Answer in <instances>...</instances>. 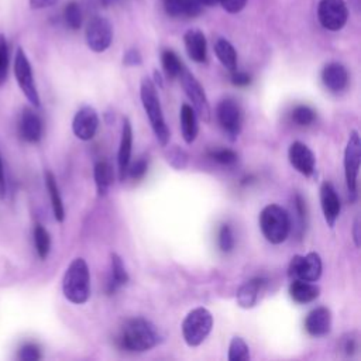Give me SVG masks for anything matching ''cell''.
<instances>
[{
	"label": "cell",
	"mask_w": 361,
	"mask_h": 361,
	"mask_svg": "<svg viewBox=\"0 0 361 361\" xmlns=\"http://www.w3.org/2000/svg\"><path fill=\"white\" fill-rule=\"evenodd\" d=\"M166 157H168V162H169L173 168H176V169H184V168L187 166L188 155H187V152H185L184 150L173 148V150H171V151L166 154Z\"/></svg>",
	"instance_id": "obj_37"
},
{
	"label": "cell",
	"mask_w": 361,
	"mask_h": 361,
	"mask_svg": "<svg viewBox=\"0 0 361 361\" xmlns=\"http://www.w3.org/2000/svg\"><path fill=\"white\" fill-rule=\"evenodd\" d=\"M288 158L291 165L302 175L309 176L315 172V164H316L315 155L309 150V147L305 145L301 141L292 143L288 151Z\"/></svg>",
	"instance_id": "obj_14"
},
{
	"label": "cell",
	"mask_w": 361,
	"mask_h": 361,
	"mask_svg": "<svg viewBox=\"0 0 361 361\" xmlns=\"http://www.w3.org/2000/svg\"><path fill=\"white\" fill-rule=\"evenodd\" d=\"M164 8H165V12L168 16H171V18L180 16L178 0H164Z\"/></svg>",
	"instance_id": "obj_44"
},
{
	"label": "cell",
	"mask_w": 361,
	"mask_h": 361,
	"mask_svg": "<svg viewBox=\"0 0 361 361\" xmlns=\"http://www.w3.org/2000/svg\"><path fill=\"white\" fill-rule=\"evenodd\" d=\"M95 176V184L98 188L99 197H106L109 192V188L113 183V169L106 161H99L95 164L93 169Z\"/></svg>",
	"instance_id": "obj_25"
},
{
	"label": "cell",
	"mask_w": 361,
	"mask_h": 361,
	"mask_svg": "<svg viewBox=\"0 0 361 361\" xmlns=\"http://www.w3.org/2000/svg\"><path fill=\"white\" fill-rule=\"evenodd\" d=\"M143 63V58H141V54L138 50L136 48H131L129 50L124 57H123V64L126 67H137V65H141Z\"/></svg>",
	"instance_id": "obj_41"
},
{
	"label": "cell",
	"mask_w": 361,
	"mask_h": 361,
	"mask_svg": "<svg viewBox=\"0 0 361 361\" xmlns=\"http://www.w3.org/2000/svg\"><path fill=\"white\" fill-rule=\"evenodd\" d=\"M20 134L29 143H37L43 136V122L39 114L30 109H25L22 114Z\"/></svg>",
	"instance_id": "obj_20"
},
{
	"label": "cell",
	"mask_w": 361,
	"mask_h": 361,
	"mask_svg": "<svg viewBox=\"0 0 361 361\" xmlns=\"http://www.w3.org/2000/svg\"><path fill=\"white\" fill-rule=\"evenodd\" d=\"M86 43L95 53L106 51L113 40V29L107 19L96 16L86 26Z\"/></svg>",
	"instance_id": "obj_11"
},
{
	"label": "cell",
	"mask_w": 361,
	"mask_h": 361,
	"mask_svg": "<svg viewBox=\"0 0 361 361\" xmlns=\"http://www.w3.org/2000/svg\"><path fill=\"white\" fill-rule=\"evenodd\" d=\"M9 72V46L5 34L0 33V86L8 79Z\"/></svg>",
	"instance_id": "obj_32"
},
{
	"label": "cell",
	"mask_w": 361,
	"mask_h": 361,
	"mask_svg": "<svg viewBox=\"0 0 361 361\" xmlns=\"http://www.w3.org/2000/svg\"><path fill=\"white\" fill-rule=\"evenodd\" d=\"M209 155H211L212 159H215L216 162L223 164V165H230V164H235L237 161V154L233 150H229V148L214 150V151L209 152Z\"/></svg>",
	"instance_id": "obj_35"
},
{
	"label": "cell",
	"mask_w": 361,
	"mask_h": 361,
	"mask_svg": "<svg viewBox=\"0 0 361 361\" xmlns=\"http://www.w3.org/2000/svg\"><path fill=\"white\" fill-rule=\"evenodd\" d=\"M140 98H141L143 107H144V110L148 116L150 124L152 127V131H154L158 143L162 147H165L169 141V130L166 127V123H165V119H164V114H162V109H161L159 98H158V93H157V88L150 78H144L141 81Z\"/></svg>",
	"instance_id": "obj_3"
},
{
	"label": "cell",
	"mask_w": 361,
	"mask_h": 361,
	"mask_svg": "<svg viewBox=\"0 0 361 361\" xmlns=\"http://www.w3.org/2000/svg\"><path fill=\"white\" fill-rule=\"evenodd\" d=\"M58 0H30V8L34 11H40V9H47L54 6Z\"/></svg>",
	"instance_id": "obj_45"
},
{
	"label": "cell",
	"mask_w": 361,
	"mask_h": 361,
	"mask_svg": "<svg viewBox=\"0 0 361 361\" xmlns=\"http://www.w3.org/2000/svg\"><path fill=\"white\" fill-rule=\"evenodd\" d=\"M161 63L165 75L169 79H175L179 77L180 70H183V63L178 58V55L172 50H164L161 54Z\"/></svg>",
	"instance_id": "obj_28"
},
{
	"label": "cell",
	"mask_w": 361,
	"mask_h": 361,
	"mask_svg": "<svg viewBox=\"0 0 361 361\" xmlns=\"http://www.w3.org/2000/svg\"><path fill=\"white\" fill-rule=\"evenodd\" d=\"M320 205H322L323 216H324L327 226L333 229L340 216L341 204L336 194V190L333 188V185L330 183H327V180L326 183H323L320 187Z\"/></svg>",
	"instance_id": "obj_15"
},
{
	"label": "cell",
	"mask_w": 361,
	"mask_h": 361,
	"mask_svg": "<svg viewBox=\"0 0 361 361\" xmlns=\"http://www.w3.org/2000/svg\"><path fill=\"white\" fill-rule=\"evenodd\" d=\"M34 243H36V250L39 257L41 260H46L51 249V239L48 232L41 225H37L34 229Z\"/></svg>",
	"instance_id": "obj_29"
},
{
	"label": "cell",
	"mask_w": 361,
	"mask_h": 361,
	"mask_svg": "<svg viewBox=\"0 0 361 361\" xmlns=\"http://www.w3.org/2000/svg\"><path fill=\"white\" fill-rule=\"evenodd\" d=\"M232 82H233V85H236L239 88H244L251 84V77L247 72L235 70V71H232Z\"/></svg>",
	"instance_id": "obj_42"
},
{
	"label": "cell",
	"mask_w": 361,
	"mask_h": 361,
	"mask_svg": "<svg viewBox=\"0 0 361 361\" xmlns=\"http://www.w3.org/2000/svg\"><path fill=\"white\" fill-rule=\"evenodd\" d=\"M317 18L326 30H341L348 18V11L344 0H320L317 6Z\"/></svg>",
	"instance_id": "obj_9"
},
{
	"label": "cell",
	"mask_w": 361,
	"mask_h": 361,
	"mask_svg": "<svg viewBox=\"0 0 361 361\" xmlns=\"http://www.w3.org/2000/svg\"><path fill=\"white\" fill-rule=\"evenodd\" d=\"M19 358L23 361H37L41 358V353L37 344L34 343H27L20 348Z\"/></svg>",
	"instance_id": "obj_38"
},
{
	"label": "cell",
	"mask_w": 361,
	"mask_h": 361,
	"mask_svg": "<svg viewBox=\"0 0 361 361\" xmlns=\"http://www.w3.org/2000/svg\"><path fill=\"white\" fill-rule=\"evenodd\" d=\"M147 169H148V161L145 158H140L137 159L127 171L130 173V176L136 180H140L144 178V175L147 173Z\"/></svg>",
	"instance_id": "obj_39"
},
{
	"label": "cell",
	"mask_w": 361,
	"mask_h": 361,
	"mask_svg": "<svg viewBox=\"0 0 361 361\" xmlns=\"http://www.w3.org/2000/svg\"><path fill=\"white\" fill-rule=\"evenodd\" d=\"M218 2H219V0H202V4L205 6H215Z\"/></svg>",
	"instance_id": "obj_48"
},
{
	"label": "cell",
	"mask_w": 361,
	"mask_h": 361,
	"mask_svg": "<svg viewBox=\"0 0 361 361\" xmlns=\"http://www.w3.org/2000/svg\"><path fill=\"white\" fill-rule=\"evenodd\" d=\"M178 78L180 79V85H183L187 96L192 102V107L197 112V114L208 123L211 120V107L202 85L185 67L180 70Z\"/></svg>",
	"instance_id": "obj_6"
},
{
	"label": "cell",
	"mask_w": 361,
	"mask_h": 361,
	"mask_svg": "<svg viewBox=\"0 0 361 361\" xmlns=\"http://www.w3.org/2000/svg\"><path fill=\"white\" fill-rule=\"evenodd\" d=\"M110 271L112 273H110V278L107 282V292L114 294L120 287H123L129 282L127 271L123 265L122 258L116 253L110 254Z\"/></svg>",
	"instance_id": "obj_24"
},
{
	"label": "cell",
	"mask_w": 361,
	"mask_h": 361,
	"mask_svg": "<svg viewBox=\"0 0 361 361\" xmlns=\"http://www.w3.org/2000/svg\"><path fill=\"white\" fill-rule=\"evenodd\" d=\"M180 130H183V137L187 144H192L199 133V126H198V117L197 112L194 110L192 106L184 103L180 107Z\"/></svg>",
	"instance_id": "obj_21"
},
{
	"label": "cell",
	"mask_w": 361,
	"mask_h": 361,
	"mask_svg": "<svg viewBox=\"0 0 361 361\" xmlns=\"http://www.w3.org/2000/svg\"><path fill=\"white\" fill-rule=\"evenodd\" d=\"M179 2V12L180 16L185 18H197L204 11L202 0H178Z\"/></svg>",
	"instance_id": "obj_34"
},
{
	"label": "cell",
	"mask_w": 361,
	"mask_h": 361,
	"mask_svg": "<svg viewBox=\"0 0 361 361\" xmlns=\"http://www.w3.org/2000/svg\"><path fill=\"white\" fill-rule=\"evenodd\" d=\"M63 291L65 298L77 305H82L89 299L91 274L84 258H75L67 268L63 281Z\"/></svg>",
	"instance_id": "obj_2"
},
{
	"label": "cell",
	"mask_w": 361,
	"mask_h": 361,
	"mask_svg": "<svg viewBox=\"0 0 361 361\" xmlns=\"http://www.w3.org/2000/svg\"><path fill=\"white\" fill-rule=\"evenodd\" d=\"M320 294V289L317 285L302 281V280H294L289 285V295L296 303H309L313 302Z\"/></svg>",
	"instance_id": "obj_22"
},
{
	"label": "cell",
	"mask_w": 361,
	"mask_h": 361,
	"mask_svg": "<svg viewBox=\"0 0 361 361\" xmlns=\"http://www.w3.org/2000/svg\"><path fill=\"white\" fill-rule=\"evenodd\" d=\"M341 350L343 353H346V355H353L354 351L357 350V337H354V334H347L343 341H341Z\"/></svg>",
	"instance_id": "obj_43"
},
{
	"label": "cell",
	"mask_w": 361,
	"mask_h": 361,
	"mask_svg": "<svg viewBox=\"0 0 361 361\" xmlns=\"http://www.w3.org/2000/svg\"><path fill=\"white\" fill-rule=\"evenodd\" d=\"M5 197H6V180H5L2 158H0V199H4Z\"/></svg>",
	"instance_id": "obj_46"
},
{
	"label": "cell",
	"mask_w": 361,
	"mask_h": 361,
	"mask_svg": "<svg viewBox=\"0 0 361 361\" xmlns=\"http://www.w3.org/2000/svg\"><path fill=\"white\" fill-rule=\"evenodd\" d=\"M247 0H219V4L223 6V9L229 13H239L244 9Z\"/></svg>",
	"instance_id": "obj_40"
},
{
	"label": "cell",
	"mask_w": 361,
	"mask_h": 361,
	"mask_svg": "<svg viewBox=\"0 0 361 361\" xmlns=\"http://www.w3.org/2000/svg\"><path fill=\"white\" fill-rule=\"evenodd\" d=\"M216 117L230 140H236L242 130V109L233 99H225L218 105Z\"/></svg>",
	"instance_id": "obj_12"
},
{
	"label": "cell",
	"mask_w": 361,
	"mask_h": 361,
	"mask_svg": "<svg viewBox=\"0 0 361 361\" xmlns=\"http://www.w3.org/2000/svg\"><path fill=\"white\" fill-rule=\"evenodd\" d=\"M219 247L223 253H230L235 247V236L228 225H223L219 232Z\"/></svg>",
	"instance_id": "obj_36"
},
{
	"label": "cell",
	"mask_w": 361,
	"mask_h": 361,
	"mask_svg": "<svg viewBox=\"0 0 361 361\" xmlns=\"http://www.w3.org/2000/svg\"><path fill=\"white\" fill-rule=\"evenodd\" d=\"M214 327V316L205 308L191 310L183 322V334L188 346L197 347L202 344Z\"/></svg>",
	"instance_id": "obj_5"
},
{
	"label": "cell",
	"mask_w": 361,
	"mask_h": 361,
	"mask_svg": "<svg viewBox=\"0 0 361 361\" xmlns=\"http://www.w3.org/2000/svg\"><path fill=\"white\" fill-rule=\"evenodd\" d=\"M15 75H16V81H18L20 89L23 91L25 96L27 98V100L33 106L39 107L40 106V96H39V92H37L36 82H34L32 64H30L26 53L23 51V48H18V51H16Z\"/></svg>",
	"instance_id": "obj_8"
},
{
	"label": "cell",
	"mask_w": 361,
	"mask_h": 361,
	"mask_svg": "<svg viewBox=\"0 0 361 361\" xmlns=\"http://www.w3.org/2000/svg\"><path fill=\"white\" fill-rule=\"evenodd\" d=\"M322 81L330 92H341L348 82L347 70L339 63L327 64L322 71Z\"/></svg>",
	"instance_id": "obj_19"
},
{
	"label": "cell",
	"mask_w": 361,
	"mask_h": 361,
	"mask_svg": "<svg viewBox=\"0 0 361 361\" xmlns=\"http://www.w3.org/2000/svg\"><path fill=\"white\" fill-rule=\"evenodd\" d=\"M154 78H155V84H158L159 86H162V79H161V75L158 71L154 72Z\"/></svg>",
	"instance_id": "obj_49"
},
{
	"label": "cell",
	"mask_w": 361,
	"mask_h": 361,
	"mask_svg": "<svg viewBox=\"0 0 361 361\" xmlns=\"http://www.w3.org/2000/svg\"><path fill=\"white\" fill-rule=\"evenodd\" d=\"M64 19L71 30H79L82 26V12L77 2H70L64 9Z\"/></svg>",
	"instance_id": "obj_31"
},
{
	"label": "cell",
	"mask_w": 361,
	"mask_h": 361,
	"mask_svg": "<svg viewBox=\"0 0 361 361\" xmlns=\"http://www.w3.org/2000/svg\"><path fill=\"white\" fill-rule=\"evenodd\" d=\"M99 127V116L98 112L91 106H84L79 109L72 120L74 134L84 141L92 140Z\"/></svg>",
	"instance_id": "obj_13"
},
{
	"label": "cell",
	"mask_w": 361,
	"mask_h": 361,
	"mask_svg": "<svg viewBox=\"0 0 361 361\" xmlns=\"http://www.w3.org/2000/svg\"><path fill=\"white\" fill-rule=\"evenodd\" d=\"M265 284V281L260 277L253 278L250 281H247L244 285L240 287L239 292H237V303L240 308L244 309H250L257 303L258 299V294L261 287Z\"/></svg>",
	"instance_id": "obj_23"
},
{
	"label": "cell",
	"mask_w": 361,
	"mask_h": 361,
	"mask_svg": "<svg viewBox=\"0 0 361 361\" xmlns=\"http://www.w3.org/2000/svg\"><path fill=\"white\" fill-rule=\"evenodd\" d=\"M184 43H185L187 53L192 61L199 63V64L206 61L208 43H206L205 34L201 30H198V29L188 30L184 36Z\"/></svg>",
	"instance_id": "obj_18"
},
{
	"label": "cell",
	"mask_w": 361,
	"mask_h": 361,
	"mask_svg": "<svg viewBox=\"0 0 361 361\" xmlns=\"http://www.w3.org/2000/svg\"><path fill=\"white\" fill-rule=\"evenodd\" d=\"M161 343L158 329L144 317H133L124 322L117 336V344L127 351H147Z\"/></svg>",
	"instance_id": "obj_1"
},
{
	"label": "cell",
	"mask_w": 361,
	"mask_h": 361,
	"mask_svg": "<svg viewBox=\"0 0 361 361\" xmlns=\"http://www.w3.org/2000/svg\"><path fill=\"white\" fill-rule=\"evenodd\" d=\"M353 236H354V243H355V246L360 247V218H357L355 222H354Z\"/></svg>",
	"instance_id": "obj_47"
},
{
	"label": "cell",
	"mask_w": 361,
	"mask_h": 361,
	"mask_svg": "<svg viewBox=\"0 0 361 361\" xmlns=\"http://www.w3.org/2000/svg\"><path fill=\"white\" fill-rule=\"evenodd\" d=\"M131 147H133V127L127 117L123 119V127H122V138H120V147H119V176L122 180H124V176L127 173L130 158H131Z\"/></svg>",
	"instance_id": "obj_17"
},
{
	"label": "cell",
	"mask_w": 361,
	"mask_h": 361,
	"mask_svg": "<svg viewBox=\"0 0 361 361\" xmlns=\"http://www.w3.org/2000/svg\"><path fill=\"white\" fill-rule=\"evenodd\" d=\"M260 229L271 244L284 243L291 232L288 212L278 205L265 206L260 215Z\"/></svg>",
	"instance_id": "obj_4"
},
{
	"label": "cell",
	"mask_w": 361,
	"mask_h": 361,
	"mask_svg": "<svg viewBox=\"0 0 361 361\" xmlns=\"http://www.w3.org/2000/svg\"><path fill=\"white\" fill-rule=\"evenodd\" d=\"M229 360L230 361H249L250 350L242 337H233L229 346Z\"/></svg>",
	"instance_id": "obj_30"
},
{
	"label": "cell",
	"mask_w": 361,
	"mask_h": 361,
	"mask_svg": "<svg viewBox=\"0 0 361 361\" xmlns=\"http://www.w3.org/2000/svg\"><path fill=\"white\" fill-rule=\"evenodd\" d=\"M46 185H47V191L51 199V205H53V211H54V216L58 222H64L65 219V209H64V204L60 195V190L57 185V180L53 172L47 171L46 172Z\"/></svg>",
	"instance_id": "obj_26"
},
{
	"label": "cell",
	"mask_w": 361,
	"mask_h": 361,
	"mask_svg": "<svg viewBox=\"0 0 361 361\" xmlns=\"http://www.w3.org/2000/svg\"><path fill=\"white\" fill-rule=\"evenodd\" d=\"M315 119H316L315 110L306 105H299L292 110V120L298 126H309L315 122Z\"/></svg>",
	"instance_id": "obj_33"
},
{
	"label": "cell",
	"mask_w": 361,
	"mask_h": 361,
	"mask_svg": "<svg viewBox=\"0 0 361 361\" xmlns=\"http://www.w3.org/2000/svg\"><path fill=\"white\" fill-rule=\"evenodd\" d=\"M360 161H361V141L360 136L355 130L350 133V138L347 141V147L344 151V175L347 190L351 195V199L357 195V176L360 169Z\"/></svg>",
	"instance_id": "obj_7"
},
{
	"label": "cell",
	"mask_w": 361,
	"mask_h": 361,
	"mask_svg": "<svg viewBox=\"0 0 361 361\" xmlns=\"http://www.w3.org/2000/svg\"><path fill=\"white\" fill-rule=\"evenodd\" d=\"M288 275L295 280L316 282L322 275V260L317 253L295 256L291 260Z\"/></svg>",
	"instance_id": "obj_10"
},
{
	"label": "cell",
	"mask_w": 361,
	"mask_h": 361,
	"mask_svg": "<svg viewBox=\"0 0 361 361\" xmlns=\"http://www.w3.org/2000/svg\"><path fill=\"white\" fill-rule=\"evenodd\" d=\"M215 53L218 60L222 63L225 68H228L230 72L237 70V54L235 47L226 40V39H219L215 44Z\"/></svg>",
	"instance_id": "obj_27"
},
{
	"label": "cell",
	"mask_w": 361,
	"mask_h": 361,
	"mask_svg": "<svg viewBox=\"0 0 361 361\" xmlns=\"http://www.w3.org/2000/svg\"><path fill=\"white\" fill-rule=\"evenodd\" d=\"M332 327V313L327 308L320 306L309 312L305 319V329L313 337L326 336Z\"/></svg>",
	"instance_id": "obj_16"
}]
</instances>
